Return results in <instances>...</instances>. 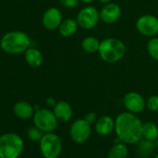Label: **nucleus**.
Here are the masks:
<instances>
[{
  "mask_svg": "<svg viewBox=\"0 0 158 158\" xmlns=\"http://www.w3.org/2000/svg\"><path fill=\"white\" fill-rule=\"evenodd\" d=\"M116 138L126 144H136L142 139V123L135 114L121 113L115 118Z\"/></svg>",
  "mask_w": 158,
  "mask_h": 158,
  "instance_id": "obj_1",
  "label": "nucleus"
},
{
  "mask_svg": "<svg viewBox=\"0 0 158 158\" xmlns=\"http://www.w3.org/2000/svg\"><path fill=\"white\" fill-rule=\"evenodd\" d=\"M31 46V39L27 34L22 31H11L5 34L0 39V48L11 55L24 53Z\"/></svg>",
  "mask_w": 158,
  "mask_h": 158,
  "instance_id": "obj_2",
  "label": "nucleus"
},
{
  "mask_svg": "<svg viewBox=\"0 0 158 158\" xmlns=\"http://www.w3.org/2000/svg\"><path fill=\"white\" fill-rule=\"evenodd\" d=\"M127 51L125 44L114 37H109L101 42L99 54L101 59L107 63H114L123 59Z\"/></svg>",
  "mask_w": 158,
  "mask_h": 158,
  "instance_id": "obj_3",
  "label": "nucleus"
},
{
  "mask_svg": "<svg viewBox=\"0 0 158 158\" xmlns=\"http://www.w3.org/2000/svg\"><path fill=\"white\" fill-rule=\"evenodd\" d=\"M23 148V139L18 134L8 132L0 136V158H18Z\"/></svg>",
  "mask_w": 158,
  "mask_h": 158,
  "instance_id": "obj_4",
  "label": "nucleus"
},
{
  "mask_svg": "<svg viewBox=\"0 0 158 158\" xmlns=\"http://www.w3.org/2000/svg\"><path fill=\"white\" fill-rule=\"evenodd\" d=\"M39 149L44 158H58L62 152V141L57 134L48 132L39 141Z\"/></svg>",
  "mask_w": 158,
  "mask_h": 158,
  "instance_id": "obj_5",
  "label": "nucleus"
},
{
  "mask_svg": "<svg viewBox=\"0 0 158 158\" xmlns=\"http://www.w3.org/2000/svg\"><path fill=\"white\" fill-rule=\"evenodd\" d=\"M33 121L35 127L41 129L44 133L53 132L58 127V119L53 113L48 109H39L35 112Z\"/></svg>",
  "mask_w": 158,
  "mask_h": 158,
  "instance_id": "obj_6",
  "label": "nucleus"
},
{
  "mask_svg": "<svg viewBox=\"0 0 158 158\" xmlns=\"http://www.w3.org/2000/svg\"><path fill=\"white\" fill-rule=\"evenodd\" d=\"M70 138L77 143L82 144L89 140L91 136V125L84 119H76L70 127Z\"/></svg>",
  "mask_w": 158,
  "mask_h": 158,
  "instance_id": "obj_7",
  "label": "nucleus"
},
{
  "mask_svg": "<svg viewBox=\"0 0 158 158\" xmlns=\"http://www.w3.org/2000/svg\"><path fill=\"white\" fill-rule=\"evenodd\" d=\"M101 19L100 12L95 7L88 6L78 12L76 22L78 25L83 29L89 30L94 28Z\"/></svg>",
  "mask_w": 158,
  "mask_h": 158,
  "instance_id": "obj_8",
  "label": "nucleus"
},
{
  "mask_svg": "<svg viewBox=\"0 0 158 158\" xmlns=\"http://www.w3.org/2000/svg\"><path fill=\"white\" fill-rule=\"evenodd\" d=\"M136 28L144 36H156L158 35V18L151 14L142 15L137 20Z\"/></svg>",
  "mask_w": 158,
  "mask_h": 158,
  "instance_id": "obj_9",
  "label": "nucleus"
},
{
  "mask_svg": "<svg viewBox=\"0 0 158 158\" xmlns=\"http://www.w3.org/2000/svg\"><path fill=\"white\" fill-rule=\"evenodd\" d=\"M123 104L127 112L132 114H139L146 107V101L138 92H128L123 98Z\"/></svg>",
  "mask_w": 158,
  "mask_h": 158,
  "instance_id": "obj_10",
  "label": "nucleus"
},
{
  "mask_svg": "<svg viewBox=\"0 0 158 158\" xmlns=\"http://www.w3.org/2000/svg\"><path fill=\"white\" fill-rule=\"evenodd\" d=\"M61 22H62V14L59 9L54 7L48 9L42 17L43 26L49 31L59 29Z\"/></svg>",
  "mask_w": 158,
  "mask_h": 158,
  "instance_id": "obj_11",
  "label": "nucleus"
},
{
  "mask_svg": "<svg viewBox=\"0 0 158 158\" xmlns=\"http://www.w3.org/2000/svg\"><path fill=\"white\" fill-rule=\"evenodd\" d=\"M121 8L115 3H108L102 9L100 12L101 20L107 24L114 23L121 16Z\"/></svg>",
  "mask_w": 158,
  "mask_h": 158,
  "instance_id": "obj_12",
  "label": "nucleus"
},
{
  "mask_svg": "<svg viewBox=\"0 0 158 158\" xmlns=\"http://www.w3.org/2000/svg\"><path fill=\"white\" fill-rule=\"evenodd\" d=\"M115 121L109 115L99 117L95 123V131L100 136H108L114 130Z\"/></svg>",
  "mask_w": 158,
  "mask_h": 158,
  "instance_id": "obj_13",
  "label": "nucleus"
},
{
  "mask_svg": "<svg viewBox=\"0 0 158 158\" xmlns=\"http://www.w3.org/2000/svg\"><path fill=\"white\" fill-rule=\"evenodd\" d=\"M53 113L55 114L57 119L60 122H69L73 117L72 106L64 101L58 102L53 107Z\"/></svg>",
  "mask_w": 158,
  "mask_h": 158,
  "instance_id": "obj_14",
  "label": "nucleus"
},
{
  "mask_svg": "<svg viewBox=\"0 0 158 158\" xmlns=\"http://www.w3.org/2000/svg\"><path fill=\"white\" fill-rule=\"evenodd\" d=\"M13 112H14V114L18 118L26 120V119L33 117L35 111L34 106L31 103L25 101H21L15 103L13 107Z\"/></svg>",
  "mask_w": 158,
  "mask_h": 158,
  "instance_id": "obj_15",
  "label": "nucleus"
},
{
  "mask_svg": "<svg viewBox=\"0 0 158 158\" xmlns=\"http://www.w3.org/2000/svg\"><path fill=\"white\" fill-rule=\"evenodd\" d=\"M24 57L27 64L34 68H37L41 66L44 60L42 52L35 48H29L24 52Z\"/></svg>",
  "mask_w": 158,
  "mask_h": 158,
  "instance_id": "obj_16",
  "label": "nucleus"
},
{
  "mask_svg": "<svg viewBox=\"0 0 158 158\" xmlns=\"http://www.w3.org/2000/svg\"><path fill=\"white\" fill-rule=\"evenodd\" d=\"M78 23L75 20L73 19H66L61 22L60 27H59V32L60 34L64 36V37H70L73 35L78 28Z\"/></svg>",
  "mask_w": 158,
  "mask_h": 158,
  "instance_id": "obj_17",
  "label": "nucleus"
},
{
  "mask_svg": "<svg viewBox=\"0 0 158 158\" xmlns=\"http://www.w3.org/2000/svg\"><path fill=\"white\" fill-rule=\"evenodd\" d=\"M128 148L124 142L115 143L108 152L107 158H127Z\"/></svg>",
  "mask_w": 158,
  "mask_h": 158,
  "instance_id": "obj_18",
  "label": "nucleus"
},
{
  "mask_svg": "<svg viewBox=\"0 0 158 158\" xmlns=\"http://www.w3.org/2000/svg\"><path fill=\"white\" fill-rule=\"evenodd\" d=\"M142 138L155 141L158 139V127L152 122H146L142 124Z\"/></svg>",
  "mask_w": 158,
  "mask_h": 158,
  "instance_id": "obj_19",
  "label": "nucleus"
},
{
  "mask_svg": "<svg viewBox=\"0 0 158 158\" xmlns=\"http://www.w3.org/2000/svg\"><path fill=\"white\" fill-rule=\"evenodd\" d=\"M101 42L94 36H87L83 39L81 47L87 53H95L99 51Z\"/></svg>",
  "mask_w": 158,
  "mask_h": 158,
  "instance_id": "obj_20",
  "label": "nucleus"
},
{
  "mask_svg": "<svg viewBox=\"0 0 158 158\" xmlns=\"http://www.w3.org/2000/svg\"><path fill=\"white\" fill-rule=\"evenodd\" d=\"M154 141H151V140H147L145 139H141L139 142V147H138V151L139 155L142 158H147L149 157L154 150L155 147V143H153Z\"/></svg>",
  "mask_w": 158,
  "mask_h": 158,
  "instance_id": "obj_21",
  "label": "nucleus"
},
{
  "mask_svg": "<svg viewBox=\"0 0 158 158\" xmlns=\"http://www.w3.org/2000/svg\"><path fill=\"white\" fill-rule=\"evenodd\" d=\"M147 51L152 60L158 61V37H151L147 43Z\"/></svg>",
  "mask_w": 158,
  "mask_h": 158,
  "instance_id": "obj_22",
  "label": "nucleus"
},
{
  "mask_svg": "<svg viewBox=\"0 0 158 158\" xmlns=\"http://www.w3.org/2000/svg\"><path fill=\"white\" fill-rule=\"evenodd\" d=\"M44 134L45 133L35 126L29 127V129L27 130V137L29 138V139L35 142H39L42 137L44 136Z\"/></svg>",
  "mask_w": 158,
  "mask_h": 158,
  "instance_id": "obj_23",
  "label": "nucleus"
},
{
  "mask_svg": "<svg viewBox=\"0 0 158 158\" xmlns=\"http://www.w3.org/2000/svg\"><path fill=\"white\" fill-rule=\"evenodd\" d=\"M146 108L151 112L158 111V95H152L147 99Z\"/></svg>",
  "mask_w": 158,
  "mask_h": 158,
  "instance_id": "obj_24",
  "label": "nucleus"
},
{
  "mask_svg": "<svg viewBox=\"0 0 158 158\" xmlns=\"http://www.w3.org/2000/svg\"><path fill=\"white\" fill-rule=\"evenodd\" d=\"M80 0H60V4L65 9H73L78 6Z\"/></svg>",
  "mask_w": 158,
  "mask_h": 158,
  "instance_id": "obj_25",
  "label": "nucleus"
},
{
  "mask_svg": "<svg viewBox=\"0 0 158 158\" xmlns=\"http://www.w3.org/2000/svg\"><path fill=\"white\" fill-rule=\"evenodd\" d=\"M97 114L94 113V112H90V113H88L86 115H85V120L88 121L90 125L91 124H95L96 121H97Z\"/></svg>",
  "mask_w": 158,
  "mask_h": 158,
  "instance_id": "obj_26",
  "label": "nucleus"
},
{
  "mask_svg": "<svg viewBox=\"0 0 158 158\" xmlns=\"http://www.w3.org/2000/svg\"><path fill=\"white\" fill-rule=\"evenodd\" d=\"M46 103H47V105H48L49 107H54L55 104L57 103V102L55 101L54 98H51V97H50V98H48V99H47Z\"/></svg>",
  "mask_w": 158,
  "mask_h": 158,
  "instance_id": "obj_27",
  "label": "nucleus"
},
{
  "mask_svg": "<svg viewBox=\"0 0 158 158\" xmlns=\"http://www.w3.org/2000/svg\"><path fill=\"white\" fill-rule=\"evenodd\" d=\"M80 1L83 2V3H85V4H90V3L94 2L95 0H80Z\"/></svg>",
  "mask_w": 158,
  "mask_h": 158,
  "instance_id": "obj_28",
  "label": "nucleus"
},
{
  "mask_svg": "<svg viewBox=\"0 0 158 158\" xmlns=\"http://www.w3.org/2000/svg\"><path fill=\"white\" fill-rule=\"evenodd\" d=\"M99 1L101 3H103V4H108V3H110L112 1V0H99Z\"/></svg>",
  "mask_w": 158,
  "mask_h": 158,
  "instance_id": "obj_29",
  "label": "nucleus"
},
{
  "mask_svg": "<svg viewBox=\"0 0 158 158\" xmlns=\"http://www.w3.org/2000/svg\"><path fill=\"white\" fill-rule=\"evenodd\" d=\"M154 142H155V146H156V147L158 148V139H156V140H155Z\"/></svg>",
  "mask_w": 158,
  "mask_h": 158,
  "instance_id": "obj_30",
  "label": "nucleus"
},
{
  "mask_svg": "<svg viewBox=\"0 0 158 158\" xmlns=\"http://www.w3.org/2000/svg\"><path fill=\"white\" fill-rule=\"evenodd\" d=\"M154 158H158V152H157V154L155 155V157H154Z\"/></svg>",
  "mask_w": 158,
  "mask_h": 158,
  "instance_id": "obj_31",
  "label": "nucleus"
}]
</instances>
